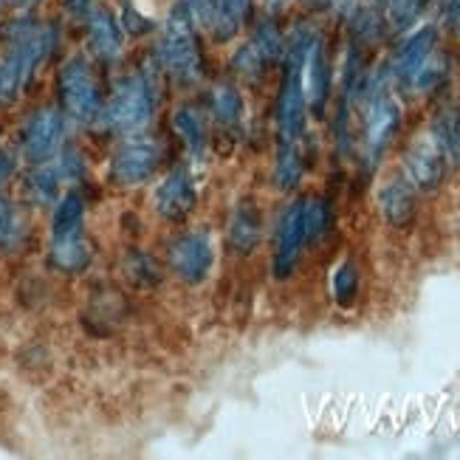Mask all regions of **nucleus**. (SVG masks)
Returning a JSON list of instances; mask_svg holds the SVG:
<instances>
[{"label":"nucleus","instance_id":"7","mask_svg":"<svg viewBox=\"0 0 460 460\" xmlns=\"http://www.w3.org/2000/svg\"><path fill=\"white\" fill-rule=\"evenodd\" d=\"M215 263L212 240L204 232H187L170 246V269L190 286L204 283Z\"/></svg>","mask_w":460,"mask_h":460},{"label":"nucleus","instance_id":"31","mask_svg":"<svg viewBox=\"0 0 460 460\" xmlns=\"http://www.w3.org/2000/svg\"><path fill=\"white\" fill-rule=\"evenodd\" d=\"M12 172H14V158H12V153H4V150H0V187H4V184L9 181Z\"/></svg>","mask_w":460,"mask_h":460},{"label":"nucleus","instance_id":"19","mask_svg":"<svg viewBox=\"0 0 460 460\" xmlns=\"http://www.w3.org/2000/svg\"><path fill=\"white\" fill-rule=\"evenodd\" d=\"M252 12V0H215L212 9V37L217 43H229V40L240 31Z\"/></svg>","mask_w":460,"mask_h":460},{"label":"nucleus","instance_id":"27","mask_svg":"<svg viewBox=\"0 0 460 460\" xmlns=\"http://www.w3.org/2000/svg\"><path fill=\"white\" fill-rule=\"evenodd\" d=\"M390 6V20L395 29H404L410 26L415 14H418V6H421V0H387Z\"/></svg>","mask_w":460,"mask_h":460},{"label":"nucleus","instance_id":"13","mask_svg":"<svg viewBox=\"0 0 460 460\" xmlns=\"http://www.w3.org/2000/svg\"><path fill=\"white\" fill-rule=\"evenodd\" d=\"M435 40H438V31L432 26H424L395 51L390 71H393V79L398 85H404V88L415 85L418 74L424 71V66L429 63V57L435 54Z\"/></svg>","mask_w":460,"mask_h":460},{"label":"nucleus","instance_id":"6","mask_svg":"<svg viewBox=\"0 0 460 460\" xmlns=\"http://www.w3.org/2000/svg\"><path fill=\"white\" fill-rule=\"evenodd\" d=\"M158 158H162V147H158L153 138H147V136L128 138V142L113 153L111 178L122 187L145 184L147 178L155 172Z\"/></svg>","mask_w":460,"mask_h":460},{"label":"nucleus","instance_id":"15","mask_svg":"<svg viewBox=\"0 0 460 460\" xmlns=\"http://www.w3.org/2000/svg\"><path fill=\"white\" fill-rule=\"evenodd\" d=\"M378 209H382L385 221L390 226H410L415 217V187L407 178H393L390 184L378 192Z\"/></svg>","mask_w":460,"mask_h":460},{"label":"nucleus","instance_id":"17","mask_svg":"<svg viewBox=\"0 0 460 460\" xmlns=\"http://www.w3.org/2000/svg\"><path fill=\"white\" fill-rule=\"evenodd\" d=\"M88 43L93 49V54L99 59H116L122 54V26L116 23V17L108 12V9H96L91 12V20H88Z\"/></svg>","mask_w":460,"mask_h":460},{"label":"nucleus","instance_id":"23","mask_svg":"<svg viewBox=\"0 0 460 460\" xmlns=\"http://www.w3.org/2000/svg\"><path fill=\"white\" fill-rule=\"evenodd\" d=\"M212 113L224 128H234L243 119V96L232 85H217L212 91Z\"/></svg>","mask_w":460,"mask_h":460},{"label":"nucleus","instance_id":"24","mask_svg":"<svg viewBox=\"0 0 460 460\" xmlns=\"http://www.w3.org/2000/svg\"><path fill=\"white\" fill-rule=\"evenodd\" d=\"M299 178H303V153H299V147H277L274 184L279 190H294Z\"/></svg>","mask_w":460,"mask_h":460},{"label":"nucleus","instance_id":"10","mask_svg":"<svg viewBox=\"0 0 460 460\" xmlns=\"http://www.w3.org/2000/svg\"><path fill=\"white\" fill-rule=\"evenodd\" d=\"M63 113L54 108H40L37 113H31V119L23 128V150L31 162L43 164L57 153L59 142H63Z\"/></svg>","mask_w":460,"mask_h":460},{"label":"nucleus","instance_id":"2","mask_svg":"<svg viewBox=\"0 0 460 460\" xmlns=\"http://www.w3.org/2000/svg\"><path fill=\"white\" fill-rule=\"evenodd\" d=\"M158 59L181 83H195L201 76V51H198L192 14L184 4H178L167 17L162 40H158Z\"/></svg>","mask_w":460,"mask_h":460},{"label":"nucleus","instance_id":"5","mask_svg":"<svg viewBox=\"0 0 460 460\" xmlns=\"http://www.w3.org/2000/svg\"><path fill=\"white\" fill-rule=\"evenodd\" d=\"M59 99H63V108L74 122L88 125L102 113L96 76L85 57H71L59 71Z\"/></svg>","mask_w":460,"mask_h":460},{"label":"nucleus","instance_id":"22","mask_svg":"<svg viewBox=\"0 0 460 460\" xmlns=\"http://www.w3.org/2000/svg\"><path fill=\"white\" fill-rule=\"evenodd\" d=\"M432 138L438 142V147L444 150L447 162L460 164V111H447L435 119L432 125Z\"/></svg>","mask_w":460,"mask_h":460},{"label":"nucleus","instance_id":"28","mask_svg":"<svg viewBox=\"0 0 460 460\" xmlns=\"http://www.w3.org/2000/svg\"><path fill=\"white\" fill-rule=\"evenodd\" d=\"M12 240H17V215L4 198H0V243L6 246Z\"/></svg>","mask_w":460,"mask_h":460},{"label":"nucleus","instance_id":"1","mask_svg":"<svg viewBox=\"0 0 460 460\" xmlns=\"http://www.w3.org/2000/svg\"><path fill=\"white\" fill-rule=\"evenodd\" d=\"M54 46V29L20 23L12 29V43L0 57V105H9L26 91L34 71Z\"/></svg>","mask_w":460,"mask_h":460},{"label":"nucleus","instance_id":"30","mask_svg":"<svg viewBox=\"0 0 460 460\" xmlns=\"http://www.w3.org/2000/svg\"><path fill=\"white\" fill-rule=\"evenodd\" d=\"M184 6L190 9L192 20L209 23V20H212V9H215V0H184Z\"/></svg>","mask_w":460,"mask_h":460},{"label":"nucleus","instance_id":"36","mask_svg":"<svg viewBox=\"0 0 460 460\" xmlns=\"http://www.w3.org/2000/svg\"><path fill=\"white\" fill-rule=\"evenodd\" d=\"M277 4H283V0H277Z\"/></svg>","mask_w":460,"mask_h":460},{"label":"nucleus","instance_id":"32","mask_svg":"<svg viewBox=\"0 0 460 460\" xmlns=\"http://www.w3.org/2000/svg\"><path fill=\"white\" fill-rule=\"evenodd\" d=\"M91 4H93V0H66V6H68L71 12H88Z\"/></svg>","mask_w":460,"mask_h":460},{"label":"nucleus","instance_id":"21","mask_svg":"<svg viewBox=\"0 0 460 460\" xmlns=\"http://www.w3.org/2000/svg\"><path fill=\"white\" fill-rule=\"evenodd\" d=\"M83 217H85V198H83V192H79V190L66 192L57 201L51 234H68V232L83 229Z\"/></svg>","mask_w":460,"mask_h":460},{"label":"nucleus","instance_id":"9","mask_svg":"<svg viewBox=\"0 0 460 460\" xmlns=\"http://www.w3.org/2000/svg\"><path fill=\"white\" fill-rule=\"evenodd\" d=\"M305 240V201H294L277 226V243H274V274L288 277L303 254Z\"/></svg>","mask_w":460,"mask_h":460},{"label":"nucleus","instance_id":"8","mask_svg":"<svg viewBox=\"0 0 460 460\" xmlns=\"http://www.w3.org/2000/svg\"><path fill=\"white\" fill-rule=\"evenodd\" d=\"M447 155L444 150L438 147V142L432 138V133L415 138L412 147L407 150V158H404V178L421 192H432L441 187L444 181V172H447Z\"/></svg>","mask_w":460,"mask_h":460},{"label":"nucleus","instance_id":"25","mask_svg":"<svg viewBox=\"0 0 460 460\" xmlns=\"http://www.w3.org/2000/svg\"><path fill=\"white\" fill-rule=\"evenodd\" d=\"M356 291H358V274H356V266L353 263H342L333 274V299L342 308H350L353 299H356Z\"/></svg>","mask_w":460,"mask_h":460},{"label":"nucleus","instance_id":"26","mask_svg":"<svg viewBox=\"0 0 460 460\" xmlns=\"http://www.w3.org/2000/svg\"><path fill=\"white\" fill-rule=\"evenodd\" d=\"M328 207L319 201V198H311V201H305V240L311 243V240H319L323 237V232L328 229Z\"/></svg>","mask_w":460,"mask_h":460},{"label":"nucleus","instance_id":"12","mask_svg":"<svg viewBox=\"0 0 460 460\" xmlns=\"http://www.w3.org/2000/svg\"><path fill=\"white\" fill-rule=\"evenodd\" d=\"M279 54H283V34H279V29L274 23H263L254 31L249 43L237 51L234 71L246 79H254L263 74L269 68V63H274Z\"/></svg>","mask_w":460,"mask_h":460},{"label":"nucleus","instance_id":"4","mask_svg":"<svg viewBox=\"0 0 460 460\" xmlns=\"http://www.w3.org/2000/svg\"><path fill=\"white\" fill-rule=\"evenodd\" d=\"M153 108H155L153 83L145 74H130L116 85L102 116L108 128H113L116 133H136L150 122Z\"/></svg>","mask_w":460,"mask_h":460},{"label":"nucleus","instance_id":"35","mask_svg":"<svg viewBox=\"0 0 460 460\" xmlns=\"http://www.w3.org/2000/svg\"><path fill=\"white\" fill-rule=\"evenodd\" d=\"M308 4H314V6H325L328 0H308Z\"/></svg>","mask_w":460,"mask_h":460},{"label":"nucleus","instance_id":"16","mask_svg":"<svg viewBox=\"0 0 460 460\" xmlns=\"http://www.w3.org/2000/svg\"><path fill=\"white\" fill-rule=\"evenodd\" d=\"M51 266L59 271H83L91 263V243L83 234V229L68 232V234H51V249H49Z\"/></svg>","mask_w":460,"mask_h":460},{"label":"nucleus","instance_id":"33","mask_svg":"<svg viewBox=\"0 0 460 460\" xmlns=\"http://www.w3.org/2000/svg\"><path fill=\"white\" fill-rule=\"evenodd\" d=\"M449 17H452V23L460 31V0H449Z\"/></svg>","mask_w":460,"mask_h":460},{"label":"nucleus","instance_id":"29","mask_svg":"<svg viewBox=\"0 0 460 460\" xmlns=\"http://www.w3.org/2000/svg\"><path fill=\"white\" fill-rule=\"evenodd\" d=\"M125 29L130 34H145V31L153 29V23H150L145 14H138L133 4H125Z\"/></svg>","mask_w":460,"mask_h":460},{"label":"nucleus","instance_id":"20","mask_svg":"<svg viewBox=\"0 0 460 460\" xmlns=\"http://www.w3.org/2000/svg\"><path fill=\"white\" fill-rule=\"evenodd\" d=\"M172 128H175L178 138L187 145V150L192 155H204V150H207V125H204L201 113H198L195 108H181L172 116Z\"/></svg>","mask_w":460,"mask_h":460},{"label":"nucleus","instance_id":"11","mask_svg":"<svg viewBox=\"0 0 460 460\" xmlns=\"http://www.w3.org/2000/svg\"><path fill=\"white\" fill-rule=\"evenodd\" d=\"M153 201L164 221H184L198 207V190H195L192 175L184 167L172 170L164 181L155 187Z\"/></svg>","mask_w":460,"mask_h":460},{"label":"nucleus","instance_id":"14","mask_svg":"<svg viewBox=\"0 0 460 460\" xmlns=\"http://www.w3.org/2000/svg\"><path fill=\"white\" fill-rule=\"evenodd\" d=\"M303 79H305L308 105L314 108V113H323L325 102H328V93H331V68H328L325 46H323V40H319V37H314V43L308 49Z\"/></svg>","mask_w":460,"mask_h":460},{"label":"nucleus","instance_id":"34","mask_svg":"<svg viewBox=\"0 0 460 460\" xmlns=\"http://www.w3.org/2000/svg\"><path fill=\"white\" fill-rule=\"evenodd\" d=\"M4 4H9V6H29V4H34V0H4Z\"/></svg>","mask_w":460,"mask_h":460},{"label":"nucleus","instance_id":"3","mask_svg":"<svg viewBox=\"0 0 460 460\" xmlns=\"http://www.w3.org/2000/svg\"><path fill=\"white\" fill-rule=\"evenodd\" d=\"M362 108V153L367 167H373L393 142L398 125H402V108H398L395 96L387 91L382 79H376L365 88Z\"/></svg>","mask_w":460,"mask_h":460},{"label":"nucleus","instance_id":"18","mask_svg":"<svg viewBox=\"0 0 460 460\" xmlns=\"http://www.w3.org/2000/svg\"><path fill=\"white\" fill-rule=\"evenodd\" d=\"M260 232H263V215L254 207V201L243 198L237 204L232 224H229V246L237 254H249L260 243Z\"/></svg>","mask_w":460,"mask_h":460}]
</instances>
